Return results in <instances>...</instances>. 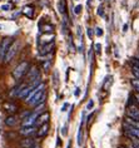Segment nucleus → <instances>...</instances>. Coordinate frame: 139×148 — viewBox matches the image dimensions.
<instances>
[{"mask_svg":"<svg viewBox=\"0 0 139 148\" xmlns=\"http://www.w3.org/2000/svg\"><path fill=\"white\" fill-rule=\"evenodd\" d=\"M29 68H30V64H29L28 62L20 63V64L13 70V77H14V78H15L16 80H20V79L25 75V74L28 73Z\"/></svg>","mask_w":139,"mask_h":148,"instance_id":"nucleus-1","label":"nucleus"},{"mask_svg":"<svg viewBox=\"0 0 139 148\" xmlns=\"http://www.w3.org/2000/svg\"><path fill=\"white\" fill-rule=\"evenodd\" d=\"M19 47H20L19 40H15L14 43L10 44L9 49H8V51H6V54H5V57H4V62L5 63H9L14 57H15V54L18 53V49H19Z\"/></svg>","mask_w":139,"mask_h":148,"instance_id":"nucleus-2","label":"nucleus"},{"mask_svg":"<svg viewBox=\"0 0 139 148\" xmlns=\"http://www.w3.org/2000/svg\"><path fill=\"white\" fill-rule=\"evenodd\" d=\"M10 44H12V39L10 38H4L1 40V43H0V60H3L6 54V51H8Z\"/></svg>","mask_w":139,"mask_h":148,"instance_id":"nucleus-3","label":"nucleus"},{"mask_svg":"<svg viewBox=\"0 0 139 148\" xmlns=\"http://www.w3.org/2000/svg\"><path fill=\"white\" fill-rule=\"evenodd\" d=\"M127 116L132 118V119L139 121V108L135 106H129L127 109Z\"/></svg>","mask_w":139,"mask_h":148,"instance_id":"nucleus-4","label":"nucleus"},{"mask_svg":"<svg viewBox=\"0 0 139 148\" xmlns=\"http://www.w3.org/2000/svg\"><path fill=\"white\" fill-rule=\"evenodd\" d=\"M124 128H125V133L128 137H130V138H139V129L138 128H134L127 123L124 124Z\"/></svg>","mask_w":139,"mask_h":148,"instance_id":"nucleus-5","label":"nucleus"},{"mask_svg":"<svg viewBox=\"0 0 139 148\" xmlns=\"http://www.w3.org/2000/svg\"><path fill=\"white\" fill-rule=\"evenodd\" d=\"M19 133L21 136H25V137H33L36 134V128L34 125H31V127H23L19 131Z\"/></svg>","mask_w":139,"mask_h":148,"instance_id":"nucleus-6","label":"nucleus"},{"mask_svg":"<svg viewBox=\"0 0 139 148\" xmlns=\"http://www.w3.org/2000/svg\"><path fill=\"white\" fill-rule=\"evenodd\" d=\"M50 119V114L48 112H43L40 116L36 118V122H35V125H43V124H45V123H48V121Z\"/></svg>","mask_w":139,"mask_h":148,"instance_id":"nucleus-7","label":"nucleus"},{"mask_svg":"<svg viewBox=\"0 0 139 148\" xmlns=\"http://www.w3.org/2000/svg\"><path fill=\"white\" fill-rule=\"evenodd\" d=\"M40 77V73H39V70L36 66H33L30 72H28V79H29V83H33V82H35L36 78H39Z\"/></svg>","mask_w":139,"mask_h":148,"instance_id":"nucleus-8","label":"nucleus"},{"mask_svg":"<svg viewBox=\"0 0 139 148\" xmlns=\"http://www.w3.org/2000/svg\"><path fill=\"white\" fill-rule=\"evenodd\" d=\"M20 146L23 148H30V147H35L38 146V143H36V140L34 138H30V137H27L25 139H23L20 142Z\"/></svg>","mask_w":139,"mask_h":148,"instance_id":"nucleus-9","label":"nucleus"},{"mask_svg":"<svg viewBox=\"0 0 139 148\" xmlns=\"http://www.w3.org/2000/svg\"><path fill=\"white\" fill-rule=\"evenodd\" d=\"M54 47H55V44H54V42H52V43H48V44H45V45H43L42 48H40V50H39L40 55H44V54H49L50 51H53Z\"/></svg>","mask_w":139,"mask_h":148,"instance_id":"nucleus-10","label":"nucleus"},{"mask_svg":"<svg viewBox=\"0 0 139 148\" xmlns=\"http://www.w3.org/2000/svg\"><path fill=\"white\" fill-rule=\"evenodd\" d=\"M48 132H49V122L45 124H43V125H40L39 131H36V136L40 137V138H43V137H45L48 134Z\"/></svg>","mask_w":139,"mask_h":148,"instance_id":"nucleus-11","label":"nucleus"},{"mask_svg":"<svg viewBox=\"0 0 139 148\" xmlns=\"http://www.w3.org/2000/svg\"><path fill=\"white\" fill-rule=\"evenodd\" d=\"M3 108H4V110H6V112L9 113H14L18 110V106L14 104V103H10V102H5L4 104H3Z\"/></svg>","mask_w":139,"mask_h":148,"instance_id":"nucleus-12","label":"nucleus"},{"mask_svg":"<svg viewBox=\"0 0 139 148\" xmlns=\"http://www.w3.org/2000/svg\"><path fill=\"white\" fill-rule=\"evenodd\" d=\"M25 87H27V86H25V84H20V86L15 87V88H14V89H13L12 92H10V97H18V95H19V93H20V92L24 89Z\"/></svg>","mask_w":139,"mask_h":148,"instance_id":"nucleus-13","label":"nucleus"},{"mask_svg":"<svg viewBox=\"0 0 139 148\" xmlns=\"http://www.w3.org/2000/svg\"><path fill=\"white\" fill-rule=\"evenodd\" d=\"M18 119H19L18 117H15V116H10V117H8V118L5 119V124H6V125H9V127H13V125L18 124Z\"/></svg>","mask_w":139,"mask_h":148,"instance_id":"nucleus-14","label":"nucleus"},{"mask_svg":"<svg viewBox=\"0 0 139 148\" xmlns=\"http://www.w3.org/2000/svg\"><path fill=\"white\" fill-rule=\"evenodd\" d=\"M125 123L129 124V125H132V127L139 129V121H135V119H132V118L127 117V118H125Z\"/></svg>","mask_w":139,"mask_h":148,"instance_id":"nucleus-15","label":"nucleus"},{"mask_svg":"<svg viewBox=\"0 0 139 148\" xmlns=\"http://www.w3.org/2000/svg\"><path fill=\"white\" fill-rule=\"evenodd\" d=\"M40 40H42V43L43 44H48V43H52L53 40H54V34H52V35H43L42 38H40Z\"/></svg>","mask_w":139,"mask_h":148,"instance_id":"nucleus-16","label":"nucleus"},{"mask_svg":"<svg viewBox=\"0 0 139 148\" xmlns=\"http://www.w3.org/2000/svg\"><path fill=\"white\" fill-rule=\"evenodd\" d=\"M23 13H24L28 18H33V16H34V9H33L31 6H25L24 10H23Z\"/></svg>","mask_w":139,"mask_h":148,"instance_id":"nucleus-17","label":"nucleus"},{"mask_svg":"<svg viewBox=\"0 0 139 148\" xmlns=\"http://www.w3.org/2000/svg\"><path fill=\"white\" fill-rule=\"evenodd\" d=\"M42 30L44 33H50V32L54 30V27L50 25V24H45V25H42Z\"/></svg>","mask_w":139,"mask_h":148,"instance_id":"nucleus-18","label":"nucleus"},{"mask_svg":"<svg viewBox=\"0 0 139 148\" xmlns=\"http://www.w3.org/2000/svg\"><path fill=\"white\" fill-rule=\"evenodd\" d=\"M132 86H133V88L135 90H137V93H139V79H133L132 80Z\"/></svg>","mask_w":139,"mask_h":148,"instance_id":"nucleus-19","label":"nucleus"},{"mask_svg":"<svg viewBox=\"0 0 139 148\" xmlns=\"http://www.w3.org/2000/svg\"><path fill=\"white\" fill-rule=\"evenodd\" d=\"M59 12L60 13H65V3H64V0H60L59 1Z\"/></svg>","mask_w":139,"mask_h":148,"instance_id":"nucleus-20","label":"nucleus"},{"mask_svg":"<svg viewBox=\"0 0 139 148\" xmlns=\"http://www.w3.org/2000/svg\"><path fill=\"white\" fill-rule=\"evenodd\" d=\"M132 73H133L134 74V77H135V78H137V79H139V68H138V66H133V69H132Z\"/></svg>","mask_w":139,"mask_h":148,"instance_id":"nucleus-21","label":"nucleus"},{"mask_svg":"<svg viewBox=\"0 0 139 148\" xmlns=\"http://www.w3.org/2000/svg\"><path fill=\"white\" fill-rule=\"evenodd\" d=\"M50 64H52V62H50V59H49V60H46L45 63H44V65H43V69L45 70V72H48V69L50 68Z\"/></svg>","mask_w":139,"mask_h":148,"instance_id":"nucleus-22","label":"nucleus"},{"mask_svg":"<svg viewBox=\"0 0 139 148\" xmlns=\"http://www.w3.org/2000/svg\"><path fill=\"white\" fill-rule=\"evenodd\" d=\"M95 34H97V36H102V35H103V29H102V28H97L95 29Z\"/></svg>","mask_w":139,"mask_h":148,"instance_id":"nucleus-23","label":"nucleus"},{"mask_svg":"<svg viewBox=\"0 0 139 148\" xmlns=\"http://www.w3.org/2000/svg\"><path fill=\"white\" fill-rule=\"evenodd\" d=\"M80 12H82V5H76L75 9H74V13L75 14H80Z\"/></svg>","mask_w":139,"mask_h":148,"instance_id":"nucleus-24","label":"nucleus"},{"mask_svg":"<svg viewBox=\"0 0 139 148\" xmlns=\"http://www.w3.org/2000/svg\"><path fill=\"white\" fill-rule=\"evenodd\" d=\"M93 106H94V102L89 101V102H88V106H87V109H91V108H93Z\"/></svg>","mask_w":139,"mask_h":148,"instance_id":"nucleus-25","label":"nucleus"},{"mask_svg":"<svg viewBox=\"0 0 139 148\" xmlns=\"http://www.w3.org/2000/svg\"><path fill=\"white\" fill-rule=\"evenodd\" d=\"M1 10L8 12V10H10V5H1Z\"/></svg>","mask_w":139,"mask_h":148,"instance_id":"nucleus-26","label":"nucleus"},{"mask_svg":"<svg viewBox=\"0 0 139 148\" xmlns=\"http://www.w3.org/2000/svg\"><path fill=\"white\" fill-rule=\"evenodd\" d=\"M87 34H88V36H89V38H91V36H93V32H91V29H89V28L87 29Z\"/></svg>","mask_w":139,"mask_h":148,"instance_id":"nucleus-27","label":"nucleus"},{"mask_svg":"<svg viewBox=\"0 0 139 148\" xmlns=\"http://www.w3.org/2000/svg\"><path fill=\"white\" fill-rule=\"evenodd\" d=\"M95 49H97V53H98V54H99V53H100V49H102L100 44H95Z\"/></svg>","mask_w":139,"mask_h":148,"instance_id":"nucleus-28","label":"nucleus"},{"mask_svg":"<svg viewBox=\"0 0 139 148\" xmlns=\"http://www.w3.org/2000/svg\"><path fill=\"white\" fill-rule=\"evenodd\" d=\"M98 14H99V15H100V16H103V15H104L103 8H99V9H98Z\"/></svg>","mask_w":139,"mask_h":148,"instance_id":"nucleus-29","label":"nucleus"},{"mask_svg":"<svg viewBox=\"0 0 139 148\" xmlns=\"http://www.w3.org/2000/svg\"><path fill=\"white\" fill-rule=\"evenodd\" d=\"M130 148H139V144H137V143H132Z\"/></svg>","mask_w":139,"mask_h":148,"instance_id":"nucleus-30","label":"nucleus"},{"mask_svg":"<svg viewBox=\"0 0 139 148\" xmlns=\"http://www.w3.org/2000/svg\"><path fill=\"white\" fill-rule=\"evenodd\" d=\"M67 108H68V103H65V104L63 106V108H61V110H63V112H64V110L67 109Z\"/></svg>","mask_w":139,"mask_h":148,"instance_id":"nucleus-31","label":"nucleus"},{"mask_svg":"<svg viewBox=\"0 0 139 148\" xmlns=\"http://www.w3.org/2000/svg\"><path fill=\"white\" fill-rule=\"evenodd\" d=\"M74 94H75V95H79V88H76V89H75Z\"/></svg>","mask_w":139,"mask_h":148,"instance_id":"nucleus-32","label":"nucleus"},{"mask_svg":"<svg viewBox=\"0 0 139 148\" xmlns=\"http://www.w3.org/2000/svg\"><path fill=\"white\" fill-rule=\"evenodd\" d=\"M135 99H137L138 103H139V93H135Z\"/></svg>","mask_w":139,"mask_h":148,"instance_id":"nucleus-33","label":"nucleus"},{"mask_svg":"<svg viewBox=\"0 0 139 148\" xmlns=\"http://www.w3.org/2000/svg\"><path fill=\"white\" fill-rule=\"evenodd\" d=\"M127 29H128V25L125 24V25H124V27H123V32H127Z\"/></svg>","mask_w":139,"mask_h":148,"instance_id":"nucleus-34","label":"nucleus"},{"mask_svg":"<svg viewBox=\"0 0 139 148\" xmlns=\"http://www.w3.org/2000/svg\"><path fill=\"white\" fill-rule=\"evenodd\" d=\"M118 148H127L125 146H120V147H118Z\"/></svg>","mask_w":139,"mask_h":148,"instance_id":"nucleus-35","label":"nucleus"},{"mask_svg":"<svg viewBox=\"0 0 139 148\" xmlns=\"http://www.w3.org/2000/svg\"><path fill=\"white\" fill-rule=\"evenodd\" d=\"M30 148H40L39 146H35V147H30Z\"/></svg>","mask_w":139,"mask_h":148,"instance_id":"nucleus-36","label":"nucleus"},{"mask_svg":"<svg viewBox=\"0 0 139 148\" xmlns=\"http://www.w3.org/2000/svg\"><path fill=\"white\" fill-rule=\"evenodd\" d=\"M0 29H3V27H1V25H0Z\"/></svg>","mask_w":139,"mask_h":148,"instance_id":"nucleus-37","label":"nucleus"}]
</instances>
